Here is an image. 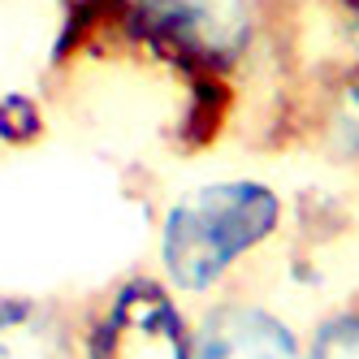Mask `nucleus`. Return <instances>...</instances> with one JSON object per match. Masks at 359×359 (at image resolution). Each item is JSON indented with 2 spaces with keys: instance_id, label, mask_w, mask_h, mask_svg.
Here are the masks:
<instances>
[{
  "instance_id": "1",
  "label": "nucleus",
  "mask_w": 359,
  "mask_h": 359,
  "mask_svg": "<svg viewBox=\"0 0 359 359\" xmlns=\"http://www.w3.org/2000/svg\"><path fill=\"white\" fill-rule=\"evenodd\" d=\"M264 0H117L83 39L87 53H121L169 69L187 87V139H217L238 74L264 53Z\"/></svg>"
},
{
  "instance_id": "2",
  "label": "nucleus",
  "mask_w": 359,
  "mask_h": 359,
  "mask_svg": "<svg viewBox=\"0 0 359 359\" xmlns=\"http://www.w3.org/2000/svg\"><path fill=\"white\" fill-rule=\"evenodd\" d=\"M290 208L260 177H217L169 199L156 229L161 277L182 299H217L286 234Z\"/></svg>"
},
{
  "instance_id": "3",
  "label": "nucleus",
  "mask_w": 359,
  "mask_h": 359,
  "mask_svg": "<svg viewBox=\"0 0 359 359\" xmlns=\"http://www.w3.org/2000/svg\"><path fill=\"white\" fill-rule=\"evenodd\" d=\"M79 359H191L182 294H173L156 273L117 277L83 312Z\"/></svg>"
},
{
  "instance_id": "4",
  "label": "nucleus",
  "mask_w": 359,
  "mask_h": 359,
  "mask_svg": "<svg viewBox=\"0 0 359 359\" xmlns=\"http://www.w3.org/2000/svg\"><path fill=\"white\" fill-rule=\"evenodd\" d=\"M191 359H303V333L269 303L217 294L191 320Z\"/></svg>"
},
{
  "instance_id": "5",
  "label": "nucleus",
  "mask_w": 359,
  "mask_h": 359,
  "mask_svg": "<svg viewBox=\"0 0 359 359\" xmlns=\"http://www.w3.org/2000/svg\"><path fill=\"white\" fill-rule=\"evenodd\" d=\"M0 359H79V325L48 299L0 294Z\"/></svg>"
},
{
  "instance_id": "6",
  "label": "nucleus",
  "mask_w": 359,
  "mask_h": 359,
  "mask_svg": "<svg viewBox=\"0 0 359 359\" xmlns=\"http://www.w3.org/2000/svg\"><path fill=\"white\" fill-rule=\"evenodd\" d=\"M303 359H359V299L316 320L303 338Z\"/></svg>"
},
{
  "instance_id": "7",
  "label": "nucleus",
  "mask_w": 359,
  "mask_h": 359,
  "mask_svg": "<svg viewBox=\"0 0 359 359\" xmlns=\"http://www.w3.org/2000/svg\"><path fill=\"white\" fill-rule=\"evenodd\" d=\"M48 135L43 100L31 91H0V143L5 147H35Z\"/></svg>"
},
{
  "instance_id": "8",
  "label": "nucleus",
  "mask_w": 359,
  "mask_h": 359,
  "mask_svg": "<svg viewBox=\"0 0 359 359\" xmlns=\"http://www.w3.org/2000/svg\"><path fill=\"white\" fill-rule=\"evenodd\" d=\"M113 5H117V0H57V9H61V35H57L53 61H74V57H79L83 39L95 31V22L104 18Z\"/></svg>"
}]
</instances>
